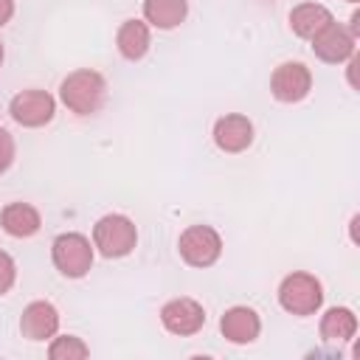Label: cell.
Returning <instances> with one entry per match:
<instances>
[{"instance_id": "52a82bcc", "label": "cell", "mask_w": 360, "mask_h": 360, "mask_svg": "<svg viewBox=\"0 0 360 360\" xmlns=\"http://www.w3.org/2000/svg\"><path fill=\"white\" fill-rule=\"evenodd\" d=\"M312 90V73L304 62H281L270 76V93L281 104H298Z\"/></svg>"}, {"instance_id": "44dd1931", "label": "cell", "mask_w": 360, "mask_h": 360, "mask_svg": "<svg viewBox=\"0 0 360 360\" xmlns=\"http://www.w3.org/2000/svg\"><path fill=\"white\" fill-rule=\"evenodd\" d=\"M14 17V0H0V28Z\"/></svg>"}, {"instance_id": "9a60e30c", "label": "cell", "mask_w": 360, "mask_h": 360, "mask_svg": "<svg viewBox=\"0 0 360 360\" xmlns=\"http://www.w3.org/2000/svg\"><path fill=\"white\" fill-rule=\"evenodd\" d=\"M332 20H335L332 11H329L326 6H321V3H301V6H295V8L290 11V28H292V34L301 37V39H312V37H315L321 28H326Z\"/></svg>"}, {"instance_id": "8fae6325", "label": "cell", "mask_w": 360, "mask_h": 360, "mask_svg": "<svg viewBox=\"0 0 360 360\" xmlns=\"http://www.w3.org/2000/svg\"><path fill=\"white\" fill-rule=\"evenodd\" d=\"M20 332L28 340H48L59 332V312L51 301H31L20 315Z\"/></svg>"}, {"instance_id": "ba28073f", "label": "cell", "mask_w": 360, "mask_h": 360, "mask_svg": "<svg viewBox=\"0 0 360 360\" xmlns=\"http://www.w3.org/2000/svg\"><path fill=\"white\" fill-rule=\"evenodd\" d=\"M312 53L321 59V62H329V65H340V62H346V59H352L354 56V42H357V37L346 28V25H340V22H329L326 28H321L312 39Z\"/></svg>"}, {"instance_id": "5b68a950", "label": "cell", "mask_w": 360, "mask_h": 360, "mask_svg": "<svg viewBox=\"0 0 360 360\" xmlns=\"http://www.w3.org/2000/svg\"><path fill=\"white\" fill-rule=\"evenodd\" d=\"M180 259L191 267H211L222 256V236L211 225H188L177 239Z\"/></svg>"}, {"instance_id": "6da1fadb", "label": "cell", "mask_w": 360, "mask_h": 360, "mask_svg": "<svg viewBox=\"0 0 360 360\" xmlns=\"http://www.w3.org/2000/svg\"><path fill=\"white\" fill-rule=\"evenodd\" d=\"M59 98H62V104L70 112H76V115H93L107 101V79L98 70L79 68V70H73V73H68L62 79Z\"/></svg>"}, {"instance_id": "277c9868", "label": "cell", "mask_w": 360, "mask_h": 360, "mask_svg": "<svg viewBox=\"0 0 360 360\" xmlns=\"http://www.w3.org/2000/svg\"><path fill=\"white\" fill-rule=\"evenodd\" d=\"M51 259H53V267L65 278H82L93 267V245H90V239L84 233L68 231V233H59L53 239Z\"/></svg>"}, {"instance_id": "7a4b0ae2", "label": "cell", "mask_w": 360, "mask_h": 360, "mask_svg": "<svg viewBox=\"0 0 360 360\" xmlns=\"http://www.w3.org/2000/svg\"><path fill=\"white\" fill-rule=\"evenodd\" d=\"M138 242V228L129 217L124 214H104L93 225V248L104 259H121L135 250Z\"/></svg>"}, {"instance_id": "7402d4cb", "label": "cell", "mask_w": 360, "mask_h": 360, "mask_svg": "<svg viewBox=\"0 0 360 360\" xmlns=\"http://www.w3.org/2000/svg\"><path fill=\"white\" fill-rule=\"evenodd\" d=\"M0 65H3V45H0Z\"/></svg>"}, {"instance_id": "2e32d148", "label": "cell", "mask_w": 360, "mask_h": 360, "mask_svg": "<svg viewBox=\"0 0 360 360\" xmlns=\"http://www.w3.org/2000/svg\"><path fill=\"white\" fill-rule=\"evenodd\" d=\"M188 14V0H143V20L160 31L177 28Z\"/></svg>"}, {"instance_id": "ffe728a7", "label": "cell", "mask_w": 360, "mask_h": 360, "mask_svg": "<svg viewBox=\"0 0 360 360\" xmlns=\"http://www.w3.org/2000/svg\"><path fill=\"white\" fill-rule=\"evenodd\" d=\"M14 152H17V146H14L11 132H6V129L0 127V174L11 169V163H14Z\"/></svg>"}, {"instance_id": "8992f818", "label": "cell", "mask_w": 360, "mask_h": 360, "mask_svg": "<svg viewBox=\"0 0 360 360\" xmlns=\"http://www.w3.org/2000/svg\"><path fill=\"white\" fill-rule=\"evenodd\" d=\"M8 112L11 118L20 124V127H28V129H37V127H45L51 124V118L56 115V98L48 93V90H20L11 104H8Z\"/></svg>"}, {"instance_id": "ac0fdd59", "label": "cell", "mask_w": 360, "mask_h": 360, "mask_svg": "<svg viewBox=\"0 0 360 360\" xmlns=\"http://www.w3.org/2000/svg\"><path fill=\"white\" fill-rule=\"evenodd\" d=\"M90 354L87 343L76 335H53V343L48 346V357L51 360H84Z\"/></svg>"}, {"instance_id": "d6986e66", "label": "cell", "mask_w": 360, "mask_h": 360, "mask_svg": "<svg viewBox=\"0 0 360 360\" xmlns=\"http://www.w3.org/2000/svg\"><path fill=\"white\" fill-rule=\"evenodd\" d=\"M14 278H17V264H14V259H11L6 250H0V295H6V292L14 287Z\"/></svg>"}, {"instance_id": "e0dca14e", "label": "cell", "mask_w": 360, "mask_h": 360, "mask_svg": "<svg viewBox=\"0 0 360 360\" xmlns=\"http://www.w3.org/2000/svg\"><path fill=\"white\" fill-rule=\"evenodd\" d=\"M357 332V315L349 307H332L321 318V338L326 343H346Z\"/></svg>"}, {"instance_id": "30bf717a", "label": "cell", "mask_w": 360, "mask_h": 360, "mask_svg": "<svg viewBox=\"0 0 360 360\" xmlns=\"http://www.w3.org/2000/svg\"><path fill=\"white\" fill-rule=\"evenodd\" d=\"M214 143L228 152V155H239L253 143V124L248 115L239 112H228L222 118H217L214 124Z\"/></svg>"}, {"instance_id": "7c38bea8", "label": "cell", "mask_w": 360, "mask_h": 360, "mask_svg": "<svg viewBox=\"0 0 360 360\" xmlns=\"http://www.w3.org/2000/svg\"><path fill=\"white\" fill-rule=\"evenodd\" d=\"M219 332L225 340L236 343V346H245V343H253L262 332V321H259V312L250 309V307H231L225 309V315L219 318Z\"/></svg>"}, {"instance_id": "9c48e42d", "label": "cell", "mask_w": 360, "mask_h": 360, "mask_svg": "<svg viewBox=\"0 0 360 360\" xmlns=\"http://www.w3.org/2000/svg\"><path fill=\"white\" fill-rule=\"evenodd\" d=\"M160 323L166 326V332L180 335V338H188V335H197L202 329L205 309L194 298H186V295L183 298H172L160 309Z\"/></svg>"}, {"instance_id": "4fadbf2b", "label": "cell", "mask_w": 360, "mask_h": 360, "mask_svg": "<svg viewBox=\"0 0 360 360\" xmlns=\"http://www.w3.org/2000/svg\"><path fill=\"white\" fill-rule=\"evenodd\" d=\"M0 225L14 239H28L42 228V217L31 202H8L0 211Z\"/></svg>"}, {"instance_id": "3957f363", "label": "cell", "mask_w": 360, "mask_h": 360, "mask_svg": "<svg viewBox=\"0 0 360 360\" xmlns=\"http://www.w3.org/2000/svg\"><path fill=\"white\" fill-rule=\"evenodd\" d=\"M278 304H281V309H287L290 315H298V318L315 315L323 304V287L309 273H301V270L290 273L278 284Z\"/></svg>"}, {"instance_id": "5bb4252c", "label": "cell", "mask_w": 360, "mask_h": 360, "mask_svg": "<svg viewBox=\"0 0 360 360\" xmlns=\"http://www.w3.org/2000/svg\"><path fill=\"white\" fill-rule=\"evenodd\" d=\"M149 45H152V37H149V25L143 20H127V22H121V28L115 34V48H118V53L124 59H129V62L143 59L146 51H149Z\"/></svg>"}, {"instance_id": "603a6c76", "label": "cell", "mask_w": 360, "mask_h": 360, "mask_svg": "<svg viewBox=\"0 0 360 360\" xmlns=\"http://www.w3.org/2000/svg\"><path fill=\"white\" fill-rule=\"evenodd\" d=\"M349 3H357V0H349Z\"/></svg>"}]
</instances>
